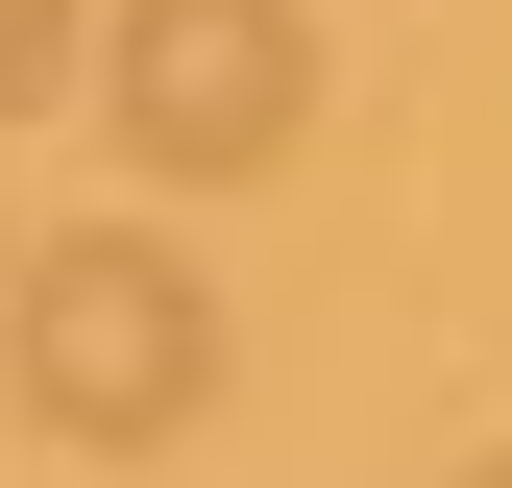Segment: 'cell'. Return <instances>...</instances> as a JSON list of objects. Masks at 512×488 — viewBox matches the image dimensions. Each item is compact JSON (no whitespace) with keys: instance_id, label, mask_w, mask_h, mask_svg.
Returning a JSON list of instances; mask_svg holds the SVG:
<instances>
[{"instance_id":"6da1fadb","label":"cell","mask_w":512,"mask_h":488,"mask_svg":"<svg viewBox=\"0 0 512 488\" xmlns=\"http://www.w3.org/2000/svg\"><path fill=\"white\" fill-rule=\"evenodd\" d=\"M0 366H25L49 440L147 464V440H196V415H220V293H196V244L74 220V244H25V269H0Z\"/></svg>"},{"instance_id":"7a4b0ae2","label":"cell","mask_w":512,"mask_h":488,"mask_svg":"<svg viewBox=\"0 0 512 488\" xmlns=\"http://www.w3.org/2000/svg\"><path fill=\"white\" fill-rule=\"evenodd\" d=\"M98 122H122V171H293V122H317V25L293 0H122L98 25Z\"/></svg>"},{"instance_id":"3957f363","label":"cell","mask_w":512,"mask_h":488,"mask_svg":"<svg viewBox=\"0 0 512 488\" xmlns=\"http://www.w3.org/2000/svg\"><path fill=\"white\" fill-rule=\"evenodd\" d=\"M74 74H98V0H0V122H49Z\"/></svg>"},{"instance_id":"277c9868","label":"cell","mask_w":512,"mask_h":488,"mask_svg":"<svg viewBox=\"0 0 512 488\" xmlns=\"http://www.w3.org/2000/svg\"><path fill=\"white\" fill-rule=\"evenodd\" d=\"M464 488H512V440H488V464H464Z\"/></svg>"}]
</instances>
